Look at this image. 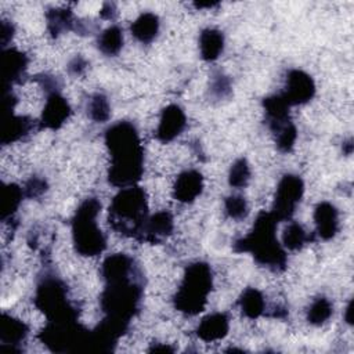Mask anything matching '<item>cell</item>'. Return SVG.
Here are the masks:
<instances>
[{"mask_svg": "<svg viewBox=\"0 0 354 354\" xmlns=\"http://www.w3.org/2000/svg\"><path fill=\"white\" fill-rule=\"evenodd\" d=\"M105 144L111 153L108 181L113 187L137 185L144 173V149L136 126L130 122H118L106 129Z\"/></svg>", "mask_w": 354, "mask_h": 354, "instance_id": "1", "label": "cell"}, {"mask_svg": "<svg viewBox=\"0 0 354 354\" xmlns=\"http://www.w3.org/2000/svg\"><path fill=\"white\" fill-rule=\"evenodd\" d=\"M278 220L271 212H261L252 231L235 242L236 252L252 253L254 260L272 271H282L286 267V252L277 238Z\"/></svg>", "mask_w": 354, "mask_h": 354, "instance_id": "2", "label": "cell"}, {"mask_svg": "<svg viewBox=\"0 0 354 354\" xmlns=\"http://www.w3.org/2000/svg\"><path fill=\"white\" fill-rule=\"evenodd\" d=\"M141 297L142 278L140 271L126 278L105 282L100 297L101 310L105 314L104 318L129 328L131 318L140 308Z\"/></svg>", "mask_w": 354, "mask_h": 354, "instance_id": "3", "label": "cell"}, {"mask_svg": "<svg viewBox=\"0 0 354 354\" xmlns=\"http://www.w3.org/2000/svg\"><path fill=\"white\" fill-rule=\"evenodd\" d=\"M147 218L148 202L145 191L138 185L120 188L109 205V225L122 235L140 239Z\"/></svg>", "mask_w": 354, "mask_h": 354, "instance_id": "4", "label": "cell"}, {"mask_svg": "<svg viewBox=\"0 0 354 354\" xmlns=\"http://www.w3.org/2000/svg\"><path fill=\"white\" fill-rule=\"evenodd\" d=\"M100 210L101 202L97 198H87L79 205L72 218V241L80 256H98L106 248V238L97 225Z\"/></svg>", "mask_w": 354, "mask_h": 354, "instance_id": "5", "label": "cell"}, {"mask_svg": "<svg viewBox=\"0 0 354 354\" xmlns=\"http://www.w3.org/2000/svg\"><path fill=\"white\" fill-rule=\"evenodd\" d=\"M213 288V272L207 263H191L184 272L183 281L174 295V307L187 314L196 315L203 311L207 296Z\"/></svg>", "mask_w": 354, "mask_h": 354, "instance_id": "6", "label": "cell"}, {"mask_svg": "<svg viewBox=\"0 0 354 354\" xmlns=\"http://www.w3.org/2000/svg\"><path fill=\"white\" fill-rule=\"evenodd\" d=\"M36 307L47 321H76L77 310L68 297L66 285L53 274H44L36 286Z\"/></svg>", "mask_w": 354, "mask_h": 354, "instance_id": "7", "label": "cell"}, {"mask_svg": "<svg viewBox=\"0 0 354 354\" xmlns=\"http://www.w3.org/2000/svg\"><path fill=\"white\" fill-rule=\"evenodd\" d=\"M90 332L76 321H47L39 339L51 351H88Z\"/></svg>", "mask_w": 354, "mask_h": 354, "instance_id": "8", "label": "cell"}, {"mask_svg": "<svg viewBox=\"0 0 354 354\" xmlns=\"http://www.w3.org/2000/svg\"><path fill=\"white\" fill-rule=\"evenodd\" d=\"M304 194V183L296 174H285L277 187L274 203H272V216L278 221L290 220L296 212L297 205L300 203Z\"/></svg>", "mask_w": 354, "mask_h": 354, "instance_id": "9", "label": "cell"}, {"mask_svg": "<svg viewBox=\"0 0 354 354\" xmlns=\"http://www.w3.org/2000/svg\"><path fill=\"white\" fill-rule=\"evenodd\" d=\"M315 94V83L313 77L300 69H292L286 75V82L281 95L292 105H303Z\"/></svg>", "mask_w": 354, "mask_h": 354, "instance_id": "10", "label": "cell"}, {"mask_svg": "<svg viewBox=\"0 0 354 354\" xmlns=\"http://www.w3.org/2000/svg\"><path fill=\"white\" fill-rule=\"evenodd\" d=\"M187 124L185 112L180 105L170 104L167 105L159 118V123L156 127V138L162 142L173 141L178 137Z\"/></svg>", "mask_w": 354, "mask_h": 354, "instance_id": "11", "label": "cell"}, {"mask_svg": "<svg viewBox=\"0 0 354 354\" xmlns=\"http://www.w3.org/2000/svg\"><path fill=\"white\" fill-rule=\"evenodd\" d=\"M71 106L69 102L59 94V91L50 93L47 95L40 124L46 129L57 130L59 129L71 116Z\"/></svg>", "mask_w": 354, "mask_h": 354, "instance_id": "12", "label": "cell"}, {"mask_svg": "<svg viewBox=\"0 0 354 354\" xmlns=\"http://www.w3.org/2000/svg\"><path fill=\"white\" fill-rule=\"evenodd\" d=\"M174 228L173 216L167 210H160L147 218L140 241H145L149 243H160L166 239Z\"/></svg>", "mask_w": 354, "mask_h": 354, "instance_id": "13", "label": "cell"}, {"mask_svg": "<svg viewBox=\"0 0 354 354\" xmlns=\"http://www.w3.org/2000/svg\"><path fill=\"white\" fill-rule=\"evenodd\" d=\"M203 191V177L198 170H185L178 174L174 187L173 196L181 203L194 202Z\"/></svg>", "mask_w": 354, "mask_h": 354, "instance_id": "14", "label": "cell"}, {"mask_svg": "<svg viewBox=\"0 0 354 354\" xmlns=\"http://www.w3.org/2000/svg\"><path fill=\"white\" fill-rule=\"evenodd\" d=\"M314 223L317 235L324 239H332L339 231V212L330 202H319L314 209Z\"/></svg>", "mask_w": 354, "mask_h": 354, "instance_id": "15", "label": "cell"}, {"mask_svg": "<svg viewBox=\"0 0 354 354\" xmlns=\"http://www.w3.org/2000/svg\"><path fill=\"white\" fill-rule=\"evenodd\" d=\"M140 268L136 261L126 253H115L108 256L101 266V275L105 282L130 277L138 272Z\"/></svg>", "mask_w": 354, "mask_h": 354, "instance_id": "16", "label": "cell"}, {"mask_svg": "<svg viewBox=\"0 0 354 354\" xmlns=\"http://www.w3.org/2000/svg\"><path fill=\"white\" fill-rule=\"evenodd\" d=\"M230 319L224 313H213L206 315L196 328V336L203 342H216L227 336Z\"/></svg>", "mask_w": 354, "mask_h": 354, "instance_id": "17", "label": "cell"}, {"mask_svg": "<svg viewBox=\"0 0 354 354\" xmlns=\"http://www.w3.org/2000/svg\"><path fill=\"white\" fill-rule=\"evenodd\" d=\"M3 77L6 84H15L22 80L28 68V58L17 48L3 50Z\"/></svg>", "mask_w": 354, "mask_h": 354, "instance_id": "18", "label": "cell"}, {"mask_svg": "<svg viewBox=\"0 0 354 354\" xmlns=\"http://www.w3.org/2000/svg\"><path fill=\"white\" fill-rule=\"evenodd\" d=\"M33 130V120L28 116L14 115L12 112L7 113L3 120L1 142L11 144L22 140Z\"/></svg>", "mask_w": 354, "mask_h": 354, "instance_id": "19", "label": "cell"}, {"mask_svg": "<svg viewBox=\"0 0 354 354\" xmlns=\"http://www.w3.org/2000/svg\"><path fill=\"white\" fill-rule=\"evenodd\" d=\"M28 326L24 321L3 313L0 321V340L3 344H8L11 348L21 344L28 336Z\"/></svg>", "mask_w": 354, "mask_h": 354, "instance_id": "20", "label": "cell"}, {"mask_svg": "<svg viewBox=\"0 0 354 354\" xmlns=\"http://www.w3.org/2000/svg\"><path fill=\"white\" fill-rule=\"evenodd\" d=\"M224 50V36L218 29L206 28L199 35V51L205 61H216Z\"/></svg>", "mask_w": 354, "mask_h": 354, "instance_id": "21", "label": "cell"}, {"mask_svg": "<svg viewBox=\"0 0 354 354\" xmlns=\"http://www.w3.org/2000/svg\"><path fill=\"white\" fill-rule=\"evenodd\" d=\"M159 18L153 12H142L130 26L131 35L141 43L148 44L155 40L159 33Z\"/></svg>", "mask_w": 354, "mask_h": 354, "instance_id": "22", "label": "cell"}, {"mask_svg": "<svg viewBox=\"0 0 354 354\" xmlns=\"http://www.w3.org/2000/svg\"><path fill=\"white\" fill-rule=\"evenodd\" d=\"M239 307L243 315L250 319L259 318L266 311V300L260 290L254 288H246L239 296Z\"/></svg>", "mask_w": 354, "mask_h": 354, "instance_id": "23", "label": "cell"}, {"mask_svg": "<svg viewBox=\"0 0 354 354\" xmlns=\"http://www.w3.org/2000/svg\"><path fill=\"white\" fill-rule=\"evenodd\" d=\"M24 196H25L24 189L19 185L12 184V183L3 185L1 196H0V210H1L3 221H6L7 218H10L15 214Z\"/></svg>", "mask_w": 354, "mask_h": 354, "instance_id": "24", "label": "cell"}, {"mask_svg": "<svg viewBox=\"0 0 354 354\" xmlns=\"http://www.w3.org/2000/svg\"><path fill=\"white\" fill-rule=\"evenodd\" d=\"M46 18H47V29L53 36H58L65 30H71L76 25L73 14L69 10L53 8L47 11Z\"/></svg>", "mask_w": 354, "mask_h": 354, "instance_id": "25", "label": "cell"}, {"mask_svg": "<svg viewBox=\"0 0 354 354\" xmlns=\"http://www.w3.org/2000/svg\"><path fill=\"white\" fill-rule=\"evenodd\" d=\"M123 47V30L112 25L102 30L98 36V48L105 55H118Z\"/></svg>", "mask_w": 354, "mask_h": 354, "instance_id": "26", "label": "cell"}, {"mask_svg": "<svg viewBox=\"0 0 354 354\" xmlns=\"http://www.w3.org/2000/svg\"><path fill=\"white\" fill-rule=\"evenodd\" d=\"M333 314V306L329 301V299L319 296L314 299V301L310 304L307 310V321L311 325H322L325 324Z\"/></svg>", "mask_w": 354, "mask_h": 354, "instance_id": "27", "label": "cell"}, {"mask_svg": "<svg viewBox=\"0 0 354 354\" xmlns=\"http://www.w3.org/2000/svg\"><path fill=\"white\" fill-rule=\"evenodd\" d=\"M87 113L95 123L106 122L111 118V105L108 98L101 93L94 94L87 102Z\"/></svg>", "mask_w": 354, "mask_h": 354, "instance_id": "28", "label": "cell"}, {"mask_svg": "<svg viewBox=\"0 0 354 354\" xmlns=\"http://www.w3.org/2000/svg\"><path fill=\"white\" fill-rule=\"evenodd\" d=\"M310 239L304 228L297 223H290L282 234V246L289 250H299Z\"/></svg>", "mask_w": 354, "mask_h": 354, "instance_id": "29", "label": "cell"}, {"mask_svg": "<svg viewBox=\"0 0 354 354\" xmlns=\"http://www.w3.org/2000/svg\"><path fill=\"white\" fill-rule=\"evenodd\" d=\"M249 180H250V167L248 160L243 158L236 159L230 167V173H228L230 185L234 188H243L248 185Z\"/></svg>", "mask_w": 354, "mask_h": 354, "instance_id": "30", "label": "cell"}, {"mask_svg": "<svg viewBox=\"0 0 354 354\" xmlns=\"http://www.w3.org/2000/svg\"><path fill=\"white\" fill-rule=\"evenodd\" d=\"M224 212L230 218H243L249 213L248 202L242 195H230L224 201Z\"/></svg>", "mask_w": 354, "mask_h": 354, "instance_id": "31", "label": "cell"}, {"mask_svg": "<svg viewBox=\"0 0 354 354\" xmlns=\"http://www.w3.org/2000/svg\"><path fill=\"white\" fill-rule=\"evenodd\" d=\"M210 91L214 97L217 98H224L231 93V82L230 79L223 75L221 72H217L213 77H212V83H210Z\"/></svg>", "mask_w": 354, "mask_h": 354, "instance_id": "32", "label": "cell"}, {"mask_svg": "<svg viewBox=\"0 0 354 354\" xmlns=\"http://www.w3.org/2000/svg\"><path fill=\"white\" fill-rule=\"evenodd\" d=\"M22 189L26 198H39L47 191V183L43 177L35 176L25 183V187Z\"/></svg>", "mask_w": 354, "mask_h": 354, "instance_id": "33", "label": "cell"}, {"mask_svg": "<svg viewBox=\"0 0 354 354\" xmlns=\"http://www.w3.org/2000/svg\"><path fill=\"white\" fill-rule=\"evenodd\" d=\"M86 68H87V61L83 57H80V55H77L73 59H71V62L68 65V71L72 75H80Z\"/></svg>", "mask_w": 354, "mask_h": 354, "instance_id": "34", "label": "cell"}, {"mask_svg": "<svg viewBox=\"0 0 354 354\" xmlns=\"http://www.w3.org/2000/svg\"><path fill=\"white\" fill-rule=\"evenodd\" d=\"M14 35V26L12 24L7 22V21H3L1 22V29H0V39H1V44L3 47L7 46V43L11 40Z\"/></svg>", "mask_w": 354, "mask_h": 354, "instance_id": "35", "label": "cell"}, {"mask_svg": "<svg viewBox=\"0 0 354 354\" xmlns=\"http://www.w3.org/2000/svg\"><path fill=\"white\" fill-rule=\"evenodd\" d=\"M100 14H101V17H102L104 19H112V18L116 15L115 4H112V3H105L104 7H102V10L100 11Z\"/></svg>", "mask_w": 354, "mask_h": 354, "instance_id": "36", "label": "cell"}, {"mask_svg": "<svg viewBox=\"0 0 354 354\" xmlns=\"http://www.w3.org/2000/svg\"><path fill=\"white\" fill-rule=\"evenodd\" d=\"M344 321L351 325L353 324V300L348 301L346 310H344Z\"/></svg>", "mask_w": 354, "mask_h": 354, "instance_id": "37", "label": "cell"}]
</instances>
